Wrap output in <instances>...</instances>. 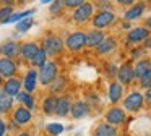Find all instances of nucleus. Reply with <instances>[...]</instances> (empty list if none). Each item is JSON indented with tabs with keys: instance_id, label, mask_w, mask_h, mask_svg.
Wrapping results in <instances>:
<instances>
[{
	"instance_id": "72a5a7b5",
	"label": "nucleus",
	"mask_w": 151,
	"mask_h": 136,
	"mask_svg": "<svg viewBox=\"0 0 151 136\" xmlns=\"http://www.w3.org/2000/svg\"><path fill=\"white\" fill-rule=\"evenodd\" d=\"M140 81H141V86H143V87H146V89H148V87H151V70L148 71L145 76H141Z\"/></svg>"
},
{
	"instance_id": "aec40b11",
	"label": "nucleus",
	"mask_w": 151,
	"mask_h": 136,
	"mask_svg": "<svg viewBox=\"0 0 151 136\" xmlns=\"http://www.w3.org/2000/svg\"><path fill=\"white\" fill-rule=\"evenodd\" d=\"M70 113L73 115V118H83V117L88 113V105H86L85 102H81V100H78V102H75L72 105Z\"/></svg>"
},
{
	"instance_id": "79ce46f5",
	"label": "nucleus",
	"mask_w": 151,
	"mask_h": 136,
	"mask_svg": "<svg viewBox=\"0 0 151 136\" xmlns=\"http://www.w3.org/2000/svg\"><path fill=\"white\" fill-rule=\"evenodd\" d=\"M18 136H29V135H28V133H20Z\"/></svg>"
},
{
	"instance_id": "e433bc0d",
	"label": "nucleus",
	"mask_w": 151,
	"mask_h": 136,
	"mask_svg": "<svg viewBox=\"0 0 151 136\" xmlns=\"http://www.w3.org/2000/svg\"><path fill=\"white\" fill-rule=\"evenodd\" d=\"M119 3H120V5H132V3L135 2V0H117Z\"/></svg>"
},
{
	"instance_id": "393cba45",
	"label": "nucleus",
	"mask_w": 151,
	"mask_h": 136,
	"mask_svg": "<svg viewBox=\"0 0 151 136\" xmlns=\"http://www.w3.org/2000/svg\"><path fill=\"white\" fill-rule=\"evenodd\" d=\"M17 99L20 100V102H23L26 109L33 110V107H34V99H33V96H31V92H28V91H20V92L17 94Z\"/></svg>"
},
{
	"instance_id": "58836bf2",
	"label": "nucleus",
	"mask_w": 151,
	"mask_h": 136,
	"mask_svg": "<svg viewBox=\"0 0 151 136\" xmlns=\"http://www.w3.org/2000/svg\"><path fill=\"white\" fill-rule=\"evenodd\" d=\"M145 47H148V49H150V47H151V37H150V36H148V39H146V42H145Z\"/></svg>"
},
{
	"instance_id": "473e14b6",
	"label": "nucleus",
	"mask_w": 151,
	"mask_h": 136,
	"mask_svg": "<svg viewBox=\"0 0 151 136\" xmlns=\"http://www.w3.org/2000/svg\"><path fill=\"white\" fill-rule=\"evenodd\" d=\"M62 6H63V2H62V0H54L52 5H50V13H52V15L59 13L60 10H62Z\"/></svg>"
},
{
	"instance_id": "ea45409f",
	"label": "nucleus",
	"mask_w": 151,
	"mask_h": 136,
	"mask_svg": "<svg viewBox=\"0 0 151 136\" xmlns=\"http://www.w3.org/2000/svg\"><path fill=\"white\" fill-rule=\"evenodd\" d=\"M146 26H148V28H151V16L146 19Z\"/></svg>"
},
{
	"instance_id": "4468645a",
	"label": "nucleus",
	"mask_w": 151,
	"mask_h": 136,
	"mask_svg": "<svg viewBox=\"0 0 151 136\" xmlns=\"http://www.w3.org/2000/svg\"><path fill=\"white\" fill-rule=\"evenodd\" d=\"M13 120L17 125H26L31 120V110L26 109V107H18L13 112Z\"/></svg>"
},
{
	"instance_id": "c9c22d12",
	"label": "nucleus",
	"mask_w": 151,
	"mask_h": 136,
	"mask_svg": "<svg viewBox=\"0 0 151 136\" xmlns=\"http://www.w3.org/2000/svg\"><path fill=\"white\" fill-rule=\"evenodd\" d=\"M5 130H7V126H5V123L0 120V136H4V135H5Z\"/></svg>"
},
{
	"instance_id": "20e7f679",
	"label": "nucleus",
	"mask_w": 151,
	"mask_h": 136,
	"mask_svg": "<svg viewBox=\"0 0 151 136\" xmlns=\"http://www.w3.org/2000/svg\"><path fill=\"white\" fill-rule=\"evenodd\" d=\"M93 10H94L93 3L85 2L83 5H80L78 8H75V11H73V19H75L76 23H85V21H88V19L93 16Z\"/></svg>"
},
{
	"instance_id": "ddd939ff",
	"label": "nucleus",
	"mask_w": 151,
	"mask_h": 136,
	"mask_svg": "<svg viewBox=\"0 0 151 136\" xmlns=\"http://www.w3.org/2000/svg\"><path fill=\"white\" fill-rule=\"evenodd\" d=\"M21 86H23V83L18 78H8L7 83L4 84V92L8 96H17L21 91Z\"/></svg>"
},
{
	"instance_id": "f704fd0d",
	"label": "nucleus",
	"mask_w": 151,
	"mask_h": 136,
	"mask_svg": "<svg viewBox=\"0 0 151 136\" xmlns=\"http://www.w3.org/2000/svg\"><path fill=\"white\" fill-rule=\"evenodd\" d=\"M62 2H63V5H65V6H70V8L75 6V8H78L80 5L85 3V0H62Z\"/></svg>"
},
{
	"instance_id": "37998d69",
	"label": "nucleus",
	"mask_w": 151,
	"mask_h": 136,
	"mask_svg": "<svg viewBox=\"0 0 151 136\" xmlns=\"http://www.w3.org/2000/svg\"><path fill=\"white\" fill-rule=\"evenodd\" d=\"M0 86H2V74H0Z\"/></svg>"
},
{
	"instance_id": "f3484780",
	"label": "nucleus",
	"mask_w": 151,
	"mask_h": 136,
	"mask_svg": "<svg viewBox=\"0 0 151 136\" xmlns=\"http://www.w3.org/2000/svg\"><path fill=\"white\" fill-rule=\"evenodd\" d=\"M37 50H39L37 44H34V42H26V44H23L20 47V55L24 58V60H29L31 62Z\"/></svg>"
},
{
	"instance_id": "2eb2a0df",
	"label": "nucleus",
	"mask_w": 151,
	"mask_h": 136,
	"mask_svg": "<svg viewBox=\"0 0 151 136\" xmlns=\"http://www.w3.org/2000/svg\"><path fill=\"white\" fill-rule=\"evenodd\" d=\"M0 52L4 54V57L13 58V57H17V55L20 54V45H18L17 42H13V41H7V42H4V44L0 45Z\"/></svg>"
},
{
	"instance_id": "39448f33",
	"label": "nucleus",
	"mask_w": 151,
	"mask_h": 136,
	"mask_svg": "<svg viewBox=\"0 0 151 136\" xmlns=\"http://www.w3.org/2000/svg\"><path fill=\"white\" fill-rule=\"evenodd\" d=\"M143 99L145 97L141 96L140 92H137V91H135V92H130L124 100L125 110H128V112H137V110H140L141 105H143Z\"/></svg>"
},
{
	"instance_id": "f257e3e1",
	"label": "nucleus",
	"mask_w": 151,
	"mask_h": 136,
	"mask_svg": "<svg viewBox=\"0 0 151 136\" xmlns=\"http://www.w3.org/2000/svg\"><path fill=\"white\" fill-rule=\"evenodd\" d=\"M57 65L54 63V62H46V63L42 65V67L39 68V81L41 84H44V86H47V84H50L54 79L57 78Z\"/></svg>"
},
{
	"instance_id": "1a4fd4ad",
	"label": "nucleus",
	"mask_w": 151,
	"mask_h": 136,
	"mask_svg": "<svg viewBox=\"0 0 151 136\" xmlns=\"http://www.w3.org/2000/svg\"><path fill=\"white\" fill-rule=\"evenodd\" d=\"M106 39V34L101 29H93L86 32V47H98Z\"/></svg>"
},
{
	"instance_id": "9d476101",
	"label": "nucleus",
	"mask_w": 151,
	"mask_h": 136,
	"mask_svg": "<svg viewBox=\"0 0 151 136\" xmlns=\"http://www.w3.org/2000/svg\"><path fill=\"white\" fill-rule=\"evenodd\" d=\"M106 120L109 125H120L125 120V112L119 107H112L107 113H106Z\"/></svg>"
},
{
	"instance_id": "a211bd4d",
	"label": "nucleus",
	"mask_w": 151,
	"mask_h": 136,
	"mask_svg": "<svg viewBox=\"0 0 151 136\" xmlns=\"http://www.w3.org/2000/svg\"><path fill=\"white\" fill-rule=\"evenodd\" d=\"M57 104H59V97H55V96L46 97V99H44V102H42V110H44V113H47V115H50V113H55Z\"/></svg>"
},
{
	"instance_id": "cd10ccee",
	"label": "nucleus",
	"mask_w": 151,
	"mask_h": 136,
	"mask_svg": "<svg viewBox=\"0 0 151 136\" xmlns=\"http://www.w3.org/2000/svg\"><path fill=\"white\" fill-rule=\"evenodd\" d=\"M33 13H34V10H26V11L13 13V15H12L5 23H18V21H21V19H24V18H28V16H31Z\"/></svg>"
},
{
	"instance_id": "4c0bfd02",
	"label": "nucleus",
	"mask_w": 151,
	"mask_h": 136,
	"mask_svg": "<svg viewBox=\"0 0 151 136\" xmlns=\"http://www.w3.org/2000/svg\"><path fill=\"white\" fill-rule=\"evenodd\" d=\"M145 97H146L148 102H151V87H148V89H146V94H145Z\"/></svg>"
},
{
	"instance_id": "423d86ee",
	"label": "nucleus",
	"mask_w": 151,
	"mask_h": 136,
	"mask_svg": "<svg viewBox=\"0 0 151 136\" xmlns=\"http://www.w3.org/2000/svg\"><path fill=\"white\" fill-rule=\"evenodd\" d=\"M15 73H17V63L13 62V58L10 57L0 58V74H2V78H13Z\"/></svg>"
},
{
	"instance_id": "5701e85b",
	"label": "nucleus",
	"mask_w": 151,
	"mask_h": 136,
	"mask_svg": "<svg viewBox=\"0 0 151 136\" xmlns=\"http://www.w3.org/2000/svg\"><path fill=\"white\" fill-rule=\"evenodd\" d=\"M115 45H117V41H115L114 37H106L104 41H102L101 44L96 47V50H98L99 54H107V52L114 50Z\"/></svg>"
},
{
	"instance_id": "412c9836",
	"label": "nucleus",
	"mask_w": 151,
	"mask_h": 136,
	"mask_svg": "<svg viewBox=\"0 0 151 136\" xmlns=\"http://www.w3.org/2000/svg\"><path fill=\"white\" fill-rule=\"evenodd\" d=\"M122 92H124L122 83H112L109 86V99H111V102H119L122 97Z\"/></svg>"
},
{
	"instance_id": "6e6552de",
	"label": "nucleus",
	"mask_w": 151,
	"mask_h": 136,
	"mask_svg": "<svg viewBox=\"0 0 151 136\" xmlns=\"http://www.w3.org/2000/svg\"><path fill=\"white\" fill-rule=\"evenodd\" d=\"M148 36H150V29L141 26V28H133V29H130V32L127 34V37H128V41H130V42L138 44V42H141V41H146Z\"/></svg>"
},
{
	"instance_id": "f03ea898",
	"label": "nucleus",
	"mask_w": 151,
	"mask_h": 136,
	"mask_svg": "<svg viewBox=\"0 0 151 136\" xmlns=\"http://www.w3.org/2000/svg\"><path fill=\"white\" fill-rule=\"evenodd\" d=\"M65 45L67 49H70V50H80V49H83L86 45V32L83 31H75L72 32V34L67 37L65 41Z\"/></svg>"
},
{
	"instance_id": "9b49d317",
	"label": "nucleus",
	"mask_w": 151,
	"mask_h": 136,
	"mask_svg": "<svg viewBox=\"0 0 151 136\" xmlns=\"http://www.w3.org/2000/svg\"><path fill=\"white\" fill-rule=\"evenodd\" d=\"M117 76H119V79H120V83L122 84H128V83H132L133 81V78H135V70H133V67H130V65H122L120 68H119V71H117Z\"/></svg>"
},
{
	"instance_id": "4be33fe9",
	"label": "nucleus",
	"mask_w": 151,
	"mask_h": 136,
	"mask_svg": "<svg viewBox=\"0 0 151 136\" xmlns=\"http://www.w3.org/2000/svg\"><path fill=\"white\" fill-rule=\"evenodd\" d=\"M72 110V104H70L68 97H59V104H57V110L55 113L59 117H65L67 113H70Z\"/></svg>"
},
{
	"instance_id": "a19ab883",
	"label": "nucleus",
	"mask_w": 151,
	"mask_h": 136,
	"mask_svg": "<svg viewBox=\"0 0 151 136\" xmlns=\"http://www.w3.org/2000/svg\"><path fill=\"white\" fill-rule=\"evenodd\" d=\"M49 2H52V0H41V3H49Z\"/></svg>"
},
{
	"instance_id": "dca6fc26",
	"label": "nucleus",
	"mask_w": 151,
	"mask_h": 136,
	"mask_svg": "<svg viewBox=\"0 0 151 136\" xmlns=\"http://www.w3.org/2000/svg\"><path fill=\"white\" fill-rule=\"evenodd\" d=\"M37 78H39V73L36 70H29L24 76V81H23V87L24 91L28 92H33L36 89V84H37Z\"/></svg>"
},
{
	"instance_id": "7ed1b4c3",
	"label": "nucleus",
	"mask_w": 151,
	"mask_h": 136,
	"mask_svg": "<svg viewBox=\"0 0 151 136\" xmlns=\"http://www.w3.org/2000/svg\"><path fill=\"white\" fill-rule=\"evenodd\" d=\"M42 49L46 50L47 55H57V54L62 52L63 42H62V39L57 37V36H47L42 42Z\"/></svg>"
},
{
	"instance_id": "7c9ffc66",
	"label": "nucleus",
	"mask_w": 151,
	"mask_h": 136,
	"mask_svg": "<svg viewBox=\"0 0 151 136\" xmlns=\"http://www.w3.org/2000/svg\"><path fill=\"white\" fill-rule=\"evenodd\" d=\"M46 130L50 133L52 136H57V135H60V133L63 131V126L60 125V123H49V125L46 126Z\"/></svg>"
},
{
	"instance_id": "0eeeda50",
	"label": "nucleus",
	"mask_w": 151,
	"mask_h": 136,
	"mask_svg": "<svg viewBox=\"0 0 151 136\" xmlns=\"http://www.w3.org/2000/svg\"><path fill=\"white\" fill-rule=\"evenodd\" d=\"M114 19H115V16L112 11H99L94 16V19H93V24H94L96 29H102L106 26H109L111 23H114Z\"/></svg>"
},
{
	"instance_id": "bb28decb",
	"label": "nucleus",
	"mask_w": 151,
	"mask_h": 136,
	"mask_svg": "<svg viewBox=\"0 0 151 136\" xmlns=\"http://www.w3.org/2000/svg\"><path fill=\"white\" fill-rule=\"evenodd\" d=\"M47 62V54H46V50L44 49H39V50L36 52V55L33 57V60H31V63L34 65V67H42L44 63Z\"/></svg>"
},
{
	"instance_id": "f8f14e48",
	"label": "nucleus",
	"mask_w": 151,
	"mask_h": 136,
	"mask_svg": "<svg viewBox=\"0 0 151 136\" xmlns=\"http://www.w3.org/2000/svg\"><path fill=\"white\" fill-rule=\"evenodd\" d=\"M145 8H146V5H145L143 2H138V3H135L133 6H130V8H128L127 11H125L124 18L127 19V21H133V19H138L141 15H143Z\"/></svg>"
},
{
	"instance_id": "b1692460",
	"label": "nucleus",
	"mask_w": 151,
	"mask_h": 136,
	"mask_svg": "<svg viewBox=\"0 0 151 136\" xmlns=\"http://www.w3.org/2000/svg\"><path fill=\"white\" fill-rule=\"evenodd\" d=\"M133 70H135V76H138V78L145 76L151 70V62L150 60H138V63L135 65Z\"/></svg>"
},
{
	"instance_id": "c756f323",
	"label": "nucleus",
	"mask_w": 151,
	"mask_h": 136,
	"mask_svg": "<svg viewBox=\"0 0 151 136\" xmlns=\"http://www.w3.org/2000/svg\"><path fill=\"white\" fill-rule=\"evenodd\" d=\"M63 86H65V78H55L49 84V89H50V92H59L60 89H63Z\"/></svg>"
},
{
	"instance_id": "c85d7f7f",
	"label": "nucleus",
	"mask_w": 151,
	"mask_h": 136,
	"mask_svg": "<svg viewBox=\"0 0 151 136\" xmlns=\"http://www.w3.org/2000/svg\"><path fill=\"white\" fill-rule=\"evenodd\" d=\"M33 19H31V16H28V18H24V19H21V21H18L17 23V31L18 32H26L28 29L33 26Z\"/></svg>"
},
{
	"instance_id": "c03bdc74",
	"label": "nucleus",
	"mask_w": 151,
	"mask_h": 136,
	"mask_svg": "<svg viewBox=\"0 0 151 136\" xmlns=\"http://www.w3.org/2000/svg\"><path fill=\"white\" fill-rule=\"evenodd\" d=\"M98 2H101V0H98Z\"/></svg>"
},
{
	"instance_id": "2f4dec72",
	"label": "nucleus",
	"mask_w": 151,
	"mask_h": 136,
	"mask_svg": "<svg viewBox=\"0 0 151 136\" xmlns=\"http://www.w3.org/2000/svg\"><path fill=\"white\" fill-rule=\"evenodd\" d=\"M12 15H13L12 6H4V8H0V23H5Z\"/></svg>"
},
{
	"instance_id": "6ab92c4d",
	"label": "nucleus",
	"mask_w": 151,
	"mask_h": 136,
	"mask_svg": "<svg viewBox=\"0 0 151 136\" xmlns=\"http://www.w3.org/2000/svg\"><path fill=\"white\" fill-rule=\"evenodd\" d=\"M94 136H117V130L114 128V125L109 123H102V125L96 126Z\"/></svg>"
},
{
	"instance_id": "a878e982",
	"label": "nucleus",
	"mask_w": 151,
	"mask_h": 136,
	"mask_svg": "<svg viewBox=\"0 0 151 136\" xmlns=\"http://www.w3.org/2000/svg\"><path fill=\"white\" fill-rule=\"evenodd\" d=\"M12 105H13V97L5 94V92L0 94V113L8 112L12 109Z\"/></svg>"
}]
</instances>
